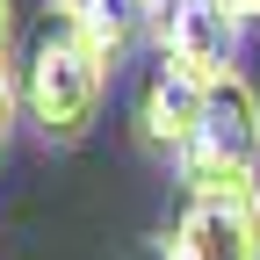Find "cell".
I'll return each mask as SVG.
<instances>
[{
    "mask_svg": "<svg viewBox=\"0 0 260 260\" xmlns=\"http://www.w3.org/2000/svg\"><path fill=\"white\" fill-rule=\"evenodd\" d=\"M15 94L44 145H80L109 94V51L94 44L80 0H44L15 37Z\"/></svg>",
    "mask_w": 260,
    "mask_h": 260,
    "instance_id": "6da1fadb",
    "label": "cell"
},
{
    "mask_svg": "<svg viewBox=\"0 0 260 260\" xmlns=\"http://www.w3.org/2000/svg\"><path fill=\"white\" fill-rule=\"evenodd\" d=\"M181 181L188 188H239L260 174V94L224 73L203 87V109H195V130L181 145Z\"/></svg>",
    "mask_w": 260,
    "mask_h": 260,
    "instance_id": "7a4b0ae2",
    "label": "cell"
},
{
    "mask_svg": "<svg viewBox=\"0 0 260 260\" xmlns=\"http://www.w3.org/2000/svg\"><path fill=\"white\" fill-rule=\"evenodd\" d=\"M174 260H260V195L239 188H188L167 232Z\"/></svg>",
    "mask_w": 260,
    "mask_h": 260,
    "instance_id": "3957f363",
    "label": "cell"
},
{
    "mask_svg": "<svg viewBox=\"0 0 260 260\" xmlns=\"http://www.w3.org/2000/svg\"><path fill=\"white\" fill-rule=\"evenodd\" d=\"M239 22L232 0H152V51L195 80H224L239 65Z\"/></svg>",
    "mask_w": 260,
    "mask_h": 260,
    "instance_id": "277c9868",
    "label": "cell"
},
{
    "mask_svg": "<svg viewBox=\"0 0 260 260\" xmlns=\"http://www.w3.org/2000/svg\"><path fill=\"white\" fill-rule=\"evenodd\" d=\"M203 87L210 80H195V73H181L174 58H159L152 73L138 80V94H130V138H138V152L181 159L188 130H195V109H203Z\"/></svg>",
    "mask_w": 260,
    "mask_h": 260,
    "instance_id": "5b68a950",
    "label": "cell"
},
{
    "mask_svg": "<svg viewBox=\"0 0 260 260\" xmlns=\"http://www.w3.org/2000/svg\"><path fill=\"white\" fill-rule=\"evenodd\" d=\"M80 15L94 29V44L109 51V65H123L130 51L152 37V0H80Z\"/></svg>",
    "mask_w": 260,
    "mask_h": 260,
    "instance_id": "8992f818",
    "label": "cell"
},
{
    "mask_svg": "<svg viewBox=\"0 0 260 260\" xmlns=\"http://www.w3.org/2000/svg\"><path fill=\"white\" fill-rule=\"evenodd\" d=\"M15 116H22V94H15V65H0V152L15 138Z\"/></svg>",
    "mask_w": 260,
    "mask_h": 260,
    "instance_id": "52a82bcc",
    "label": "cell"
},
{
    "mask_svg": "<svg viewBox=\"0 0 260 260\" xmlns=\"http://www.w3.org/2000/svg\"><path fill=\"white\" fill-rule=\"evenodd\" d=\"M8 44H15V8L0 0V65H8Z\"/></svg>",
    "mask_w": 260,
    "mask_h": 260,
    "instance_id": "ba28073f",
    "label": "cell"
},
{
    "mask_svg": "<svg viewBox=\"0 0 260 260\" xmlns=\"http://www.w3.org/2000/svg\"><path fill=\"white\" fill-rule=\"evenodd\" d=\"M232 8H239V15H246V22H260V0H232Z\"/></svg>",
    "mask_w": 260,
    "mask_h": 260,
    "instance_id": "9c48e42d",
    "label": "cell"
},
{
    "mask_svg": "<svg viewBox=\"0 0 260 260\" xmlns=\"http://www.w3.org/2000/svg\"><path fill=\"white\" fill-rule=\"evenodd\" d=\"M138 260H174V253H167V246H152V253H138Z\"/></svg>",
    "mask_w": 260,
    "mask_h": 260,
    "instance_id": "30bf717a",
    "label": "cell"
}]
</instances>
